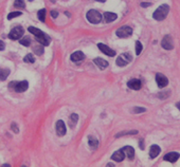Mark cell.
Returning <instances> with one entry per match:
<instances>
[{
	"mask_svg": "<svg viewBox=\"0 0 180 167\" xmlns=\"http://www.w3.org/2000/svg\"><path fill=\"white\" fill-rule=\"evenodd\" d=\"M156 81H157V85L160 88H164V87L168 86V79L166 78V76L161 73H158L157 75H156Z\"/></svg>",
	"mask_w": 180,
	"mask_h": 167,
	"instance_id": "10",
	"label": "cell"
},
{
	"mask_svg": "<svg viewBox=\"0 0 180 167\" xmlns=\"http://www.w3.org/2000/svg\"><path fill=\"white\" fill-rule=\"evenodd\" d=\"M95 1H99V2H105L106 0H95Z\"/></svg>",
	"mask_w": 180,
	"mask_h": 167,
	"instance_id": "38",
	"label": "cell"
},
{
	"mask_svg": "<svg viewBox=\"0 0 180 167\" xmlns=\"http://www.w3.org/2000/svg\"><path fill=\"white\" fill-rule=\"evenodd\" d=\"M138 131L137 130H132V131H123V132H120L116 135V137H123V135H128V134H137Z\"/></svg>",
	"mask_w": 180,
	"mask_h": 167,
	"instance_id": "28",
	"label": "cell"
},
{
	"mask_svg": "<svg viewBox=\"0 0 180 167\" xmlns=\"http://www.w3.org/2000/svg\"><path fill=\"white\" fill-rule=\"evenodd\" d=\"M123 152H124V155H126L127 158L129 160H132L134 157V148H132V146H125L124 148H123Z\"/></svg>",
	"mask_w": 180,
	"mask_h": 167,
	"instance_id": "16",
	"label": "cell"
},
{
	"mask_svg": "<svg viewBox=\"0 0 180 167\" xmlns=\"http://www.w3.org/2000/svg\"><path fill=\"white\" fill-rule=\"evenodd\" d=\"M116 34L120 38H127L132 34V29L128 25H124V27H121V28L118 29L116 31Z\"/></svg>",
	"mask_w": 180,
	"mask_h": 167,
	"instance_id": "7",
	"label": "cell"
},
{
	"mask_svg": "<svg viewBox=\"0 0 180 167\" xmlns=\"http://www.w3.org/2000/svg\"><path fill=\"white\" fill-rule=\"evenodd\" d=\"M146 111V109L145 108H142V107H134L132 109V112L134 113H142V112H145Z\"/></svg>",
	"mask_w": 180,
	"mask_h": 167,
	"instance_id": "31",
	"label": "cell"
},
{
	"mask_svg": "<svg viewBox=\"0 0 180 167\" xmlns=\"http://www.w3.org/2000/svg\"><path fill=\"white\" fill-rule=\"evenodd\" d=\"M70 58H71L72 61L74 63H77V61H81L83 59H85V54L82 52V51H76L74 53H72V55L70 56Z\"/></svg>",
	"mask_w": 180,
	"mask_h": 167,
	"instance_id": "14",
	"label": "cell"
},
{
	"mask_svg": "<svg viewBox=\"0 0 180 167\" xmlns=\"http://www.w3.org/2000/svg\"><path fill=\"white\" fill-rule=\"evenodd\" d=\"M1 70H2V69H0V73H1Z\"/></svg>",
	"mask_w": 180,
	"mask_h": 167,
	"instance_id": "40",
	"label": "cell"
},
{
	"mask_svg": "<svg viewBox=\"0 0 180 167\" xmlns=\"http://www.w3.org/2000/svg\"><path fill=\"white\" fill-rule=\"evenodd\" d=\"M21 14H22L21 12H12V13H10V14L8 15V19H9V20H11V19H13V18L20 16Z\"/></svg>",
	"mask_w": 180,
	"mask_h": 167,
	"instance_id": "30",
	"label": "cell"
},
{
	"mask_svg": "<svg viewBox=\"0 0 180 167\" xmlns=\"http://www.w3.org/2000/svg\"><path fill=\"white\" fill-rule=\"evenodd\" d=\"M142 43L140 42V41H136V54L137 55H140L141 54V52H142Z\"/></svg>",
	"mask_w": 180,
	"mask_h": 167,
	"instance_id": "29",
	"label": "cell"
},
{
	"mask_svg": "<svg viewBox=\"0 0 180 167\" xmlns=\"http://www.w3.org/2000/svg\"><path fill=\"white\" fill-rule=\"evenodd\" d=\"M29 1H33V0H29Z\"/></svg>",
	"mask_w": 180,
	"mask_h": 167,
	"instance_id": "41",
	"label": "cell"
},
{
	"mask_svg": "<svg viewBox=\"0 0 180 167\" xmlns=\"http://www.w3.org/2000/svg\"><path fill=\"white\" fill-rule=\"evenodd\" d=\"M29 32L30 33H32L34 36H35L36 40L38 41V42L40 43V45H43V46L47 47L50 45L51 42V38L49 37L47 34H45L43 32V31H40L39 29L37 28H34V27H29Z\"/></svg>",
	"mask_w": 180,
	"mask_h": 167,
	"instance_id": "1",
	"label": "cell"
},
{
	"mask_svg": "<svg viewBox=\"0 0 180 167\" xmlns=\"http://www.w3.org/2000/svg\"><path fill=\"white\" fill-rule=\"evenodd\" d=\"M20 45H22V46L25 47H29L31 45V39L30 37H28V36H25V37H22L20 39Z\"/></svg>",
	"mask_w": 180,
	"mask_h": 167,
	"instance_id": "26",
	"label": "cell"
},
{
	"mask_svg": "<svg viewBox=\"0 0 180 167\" xmlns=\"http://www.w3.org/2000/svg\"><path fill=\"white\" fill-rule=\"evenodd\" d=\"M2 166H3V167H9L10 165H9V164H4V165H2Z\"/></svg>",
	"mask_w": 180,
	"mask_h": 167,
	"instance_id": "39",
	"label": "cell"
},
{
	"mask_svg": "<svg viewBox=\"0 0 180 167\" xmlns=\"http://www.w3.org/2000/svg\"><path fill=\"white\" fill-rule=\"evenodd\" d=\"M77 121H79V115L76 113H72L71 115H70V121H69V125L73 128L74 126H75V124L77 123Z\"/></svg>",
	"mask_w": 180,
	"mask_h": 167,
	"instance_id": "21",
	"label": "cell"
},
{
	"mask_svg": "<svg viewBox=\"0 0 180 167\" xmlns=\"http://www.w3.org/2000/svg\"><path fill=\"white\" fill-rule=\"evenodd\" d=\"M51 16L53 18H56L57 16H59V13H57V11L56 10H52L51 11Z\"/></svg>",
	"mask_w": 180,
	"mask_h": 167,
	"instance_id": "33",
	"label": "cell"
},
{
	"mask_svg": "<svg viewBox=\"0 0 180 167\" xmlns=\"http://www.w3.org/2000/svg\"><path fill=\"white\" fill-rule=\"evenodd\" d=\"M37 16H38V19H39L41 22H43L45 19H46V9H41V10L38 11Z\"/></svg>",
	"mask_w": 180,
	"mask_h": 167,
	"instance_id": "22",
	"label": "cell"
},
{
	"mask_svg": "<svg viewBox=\"0 0 180 167\" xmlns=\"http://www.w3.org/2000/svg\"><path fill=\"white\" fill-rule=\"evenodd\" d=\"M160 151H161V149H160V147L158 145H153L150 150V157L152 159H155V158H157L159 155Z\"/></svg>",
	"mask_w": 180,
	"mask_h": 167,
	"instance_id": "17",
	"label": "cell"
},
{
	"mask_svg": "<svg viewBox=\"0 0 180 167\" xmlns=\"http://www.w3.org/2000/svg\"><path fill=\"white\" fill-rule=\"evenodd\" d=\"M132 60V56L130 55L129 53H123L118 57L116 63H117V65L119 67H124L126 66V65H128Z\"/></svg>",
	"mask_w": 180,
	"mask_h": 167,
	"instance_id": "6",
	"label": "cell"
},
{
	"mask_svg": "<svg viewBox=\"0 0 180 167\" xmlns=\"http://www.w3.org/2000/svg\"><path fill=\"white\" fill-rule=\"evenodd\" d=\"M88 144L89 146L91 147V149H96L98 148V146H99V141L95 139L94 137H88Z\"/></svg>",
	"mask_w": 180,
	"mask_h": 167,
	"instance_id": "20",
	"label": "cell"
},
{
	"mask_svg": "<svg viewBox=\"0 0 180 167\" xmlns=\"http://www.w3.org/2000/svg\"><path fill=\"white\" fill-rule=\"evenodd\" d=\"M9 88L11 90H14L16 92H25L28 90L29 88V83L27 81H11L9 84Z\"/></svg>",
	"mask_w": 180,
	"mask_h": 167,
	"instance_id": "3",
	"label": "cell"
},
{
	"mask_svg": "<svg viewBox=\"0 0 180 167\" xmlns=\"http://www.w3.org/2000/svg\"><path fill=\"white\" fill-rule=\"evenodd\" d=\"M150 3H141V6H150Z\"/></svg>",
	"mask_w": 180,
	"mask_h": 167,
	"instance_id": "36",
	"label": "cell"
},
{
	"mask_svg": "<svg viewBox=\"0 0 180 167\" xmlns=\"http://www.w3.org/2000/svg\"><path fill=\"white\" fill-rule=\"evenodd\" d=\"M23 33H25V30L22 29V27L18 25V27H15L14 29L11 30V32L9 33V38L12 40H17V39H20L22 37Z\"/></svg>",
	"mask_w": 180,
	"mask_h": 167,
	"instance_id": "5",
	"label": "cell"
},
{
	"mask_svg": "<svg viewBox=\"0 0 180 167\" xmlns=\"http://www.w3.org/2000/svg\"><path fill=\"white\" fill-rule=\"evenodd\" d=\"M93 61L100 69H105V68L108 67V61H106L105 59L101 58V57H96V58H94Z\"/></svg>",
	"mask_w": 180,
	"mask_h": 167,
	"instance_id": "18",
	"label": "cell"
},
{
	"mask_svg": "<svg viewBox=\"0 0 180 167\" xmlns=\"http://www.w3.org/2000/svg\"><path fill=\"white\" fill-rule=\"evenodd\" d=\"M23 61H25V63H33L34 61H35V57H34L33 54H28V55L25 56Z\"/></svg>",
	"mask_w": 180,
	"mask_h": 167,
	"instance_id": "27",
	"label": "cell"
},
{
	"mask_svg": "<svg viewBox=\"0 0 180 167\" xmlns=\"http://www.w3.org/2000/svg\"><path fill=\"white\" fill-rule=\"evenodd\" d=\"M14 6L16 9H23L25 6V0H15L14 1Z\"/></svg>",
	"mask_w": 180,
	"mask_h": 167,
	"instance_id": "25",
	"label": "cell"
},
{
	"mask_svg": "<svg viewBox=\"0 0 180 167\" xmlns=\"http://www.w3.org/2000/svg\"><path fill=\"white\" fill-rule=\"evenodd\" d=\"M163 159L165 161H168V162H171V163H175L176 161H178L179 159V153L178 152H168L166 155H164Z\"/></svg>",
	"mask_w": 180,
	"mask_h": 167,
	"instance_id": "12",
	"label": "cell"
},
{
	"mask_svg": "<svg viewBox=\"0 0 180 167\" xmlns=\"http://www.w3.org/2000/svg\"><path fill=\"white\" fill-rule=\"evenodd\" d=\"M140 148L141 149H144V145H143V140H140Z\"/></svg>",
	"mask_w": 180,
	"mask_h": 167,
	"instance_id": "35",
	"label": "cell"
},
{
	"mask_svg": "<svg viewBox=\"0 0 180 167\" xmlns=\"http://www.w3.org/2000/svg\"><path fill=\"white\" fill-rule=\"evenodd\" d=\"M127 86L129 87L130 89H132V90H139L140 88H141V86H142V83H141V81H139V79H130L128 83H127Z\"/></svg>",
	"mask_w": 180,
	"mask_h": 167,
	"instance_id": "13",
	"label": "cell"
},
{
	"mask_svg": "<svg viewBox=\"0 0 180 167\" xmlns=\"http://www.w3.org/2000/svg\"><path fill=\"white\" fill-rule=\"evenodd\" d=\"M98 47H99V49L103 52V53L106 54V55H108V56H110V57H112V56L116 55V52H114L112 49L109 48V47H107L106 45H104V43H102V42L98 43Z\"/></svg>",
	"mask_w": 180,
	"mask_h": 167,
	"instance_id": "11",
	"label": "cell"
},
{
	"mask_svg": "<svg viewBox=\"0 0 180 167\" xmlns=\"http://www.w3.org/2000/svg\"><path fill=\"white\" fill-rule=\"evenodd\" d=\"M33 51L37 55H43V45H37L33 48Z\"/></svg>",
	"mask_w": 180,
	"mask_h": 167,
	"instance_id": "24",
	"label": "cell"
},
{
	"mask_svg": "<svg viewBox=\"0 0 180 167\" xmlns=\"http://www.w3.org/2000/svg\"><path fill=\"white\" fill-rule=\"evenodd\" d=\"M124 158H125V155L122 149L116 151L113 155H111V159L113 160V161H116V162H122V161L124 160Z\"/></svg>",
	"mask_w": 180,
	"mask_h": 167,
	"instance_id": "15",
	"label": "cell"
},
{
	"mask_svg": "<svg viewBox=\"0 0 180 167\" xmlns=\"http://www.w3.org/2000/svg\"><path fill=\"white\" fill-rule=\"evenodd\" d=\"M11 128H12V130L15 133H18L19 132V129H18V126H17V124L16 123H12V125H11Z\"/></svg>",
	"mask_w": 180,
	"mask_h": 167,
	"instance_id": "32",
	"label": "cell"
},
{
	"mask_svg": "<svg viewBox=\"0 0 180 167\" xmlns=\"http://www.w3.org/2000/svg\"><path fill=\"white\" fill-rule=\"evenodd\" d=\"M4 48H5L4 42H3L2 40H0V51H3L4 50Z\"/></svg>",
	"mask_w": 180,
	"mask_h": 167,
	"instance_id": "34",
	"label": "cell"
},
{
	"mask_svg": "<svg viewBox=\"0 0 180 167\" xmlns=\"http://www.w3.org/2000/svg\"><path fill=\"white\" fill-rule=\"evenodd\" d=\"M176 107H177V108L180 110V101H179V103H177V104H176Z\"/></svg>",
	"mask_w": 180,
	"mask_h": 167,
	"instance_id": "37",
	"label": "cell"
},
{
	"mask_svg": "<svg viewBox=\"0 0 180 167\" xmlns=\"http://www.w3.org/2000/svg\"><path fill=\"white\" fill-rule=\"evenodd\" d=\"M55 128H56V133H57V135H59V137H63V135H65L66 134V125H65V123H64L61 119H59V121L56 122V125H55Z\"/></svg>",
	"mask_w": 180,
	"mask_h": 167,
	"instance_id": "9",
	"label": "cell"
},
{
	"mask_svg": "<svg viewBox=\"0 0 180 167\" xmlns=\"http://www.w3.org/2000/svg\"><path fill=\"white\" fill-rule=\"evenodd\" d=\"M87 20L90 23H93V24H96V23H100L102 20V15L100 14L98 11L95 10H90L88 13H87Z\"/></svg>",
	"mask_w": 180,
	"mask_h": 167,
	"instance_id": "4",
	"label": "cell"
},
{
	"mask_svg": "<svg viewBox=\"0 0 180 167\" xmlns=\"http://www.w3.org/2000/svg\"><path fill=\"white\" fill-rule=\"evenodd\" d=\"M161 46L165 50H172L174 48V42H173V39L170 35H165L163 37L162 41H161Z\"/></svg>",
	"mask_w": 180,
	"mask_h": 167,
	"instance_id": "8",
	"label": "cell"
},
{
	"mask_svg": "<svg viewBox=\"0 0 180 167\" xmlns=\"http://www.w3.org/2000/svg\"><path fill=\"white\" fill-rule=\"evenodd\" d=\"M118 18L117 14H114V13H110V12H106L104 13V19L106 22H112V21H114L116 19Z\"/></svg>",
	"mask_w": 180,
	"mask_h": 167,
	"instance_id": "19",
	"label": "cell"
},
{
	"mask_svg": "<svg viewBox=\"0 0 180 167\" xmlns=\"http://www.w3.org/2000/svg\"><path fill=\"white\" fill-rule=\"evenodd\" d=\"M168 12H170V6H168V4H162V5H160L159 8L154 12L153 17H154V19H156V20L161 21L166 18Z\"/></svg>",
	"mask_w": 180,
	"mask_h": 167,
	"instance_id": "2",
	"label": "cell"
},
{
	"mask_svg": "<svg viewBox=\"0 0 180 167\" xmlns=\"http://www.w3.org/2000/svg\"><path fill=\"white\" fill-rule=\"evenodd\" d=\"M9 74H10V70L9 69H2L1 73H0V79L1 81H5L7 77L9 76Z\"/></svg>",
	"mask_w": 180,
	"mask_h": 167,
	"instance_id": "23",
	"label": "cell"
}]
</instances>
